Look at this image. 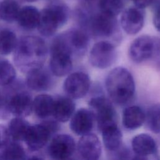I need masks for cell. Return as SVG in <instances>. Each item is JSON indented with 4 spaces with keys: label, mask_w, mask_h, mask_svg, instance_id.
I'll use <instances>...</instances> for the list:
<instances>
[{
    "label": "cell",
    "mask_w": 160,
    "mask_h": 160,
    "mask_svg": "<svg viewBox=\"0 0 160 160\" xmlns=\"http://www.w3.org/2000/svg\"><path fill=\"white\" fill-rule=\"evenodd\" d=\"M82 29L90 36L108 41L116 44L121 38L119 26L116 17L99 11L97 12H84L78 15Z\"/></svg>",
    "instance_id": "6da1fadb"
},
{
    "label": "cell",
    "mask_w": 160,
    "mask_h": 160,
    "mask_svg": "<svg viewBox=\"0 0 160 160\" xmlns=\"http://www.w3.org/2000/svg\"><path fill=\"white\" fill-rule=\"evenodd\" d=\"M14 51V61L16 66L21 71L28 73L42 67L48 49L43 39L30 36L21 38Z\"/></svg>",
    "instance_id": "7a4b0ae2"
},
{
    "label": "cell",
    "mask_w": 160,
    "mask_h": 160,
    "mask_svg": "<svg viewBox=\"0 0 160 160\" xmlns=\"http://www.w3.org/2000/svg\"><path fill=\"white\" fill-rule=\"evenodd\" d=\"M105 87L111 101L119 106L129 103L136 91L134 78L131 72L124 67H116L108 73Z\"/></svg>",
    "instance_id": "3957f363"
},
{
    "label": "cell",
    "mask_w": 160,
    "mask_h": 160,
    "mask_svg": "<svg viewBox=\"0 0 160 160\" xmlns=\"http://www.w3.org/2000/svg\"><path fill=\"white\" fill-rule=\"evenodd\" d=\"M69 16V8L64 2L54 1L40 12L38 31L44 36H51L67 22Z\"/></svg>",
    "instance_id": "277c9868"
},
{
    "label": "cell",
    "mask_w": 160,
    "mask_h": 160,
    "mask_svg": "<svg viewBox=\"0 0 160 160\" xmlns=\"http://www.w3.org/2000/svg\"><path fill=\"white\" fill-rule=\"evenodd\" d=\"M89 36L83 29L74 28L57 36L52 42L69 53L72 58H81L88 49Z\"/></svg>",
    "instance_id": "5b68a950"
},
{
    "label": "cell",
    "mask_w": 160,
    "mask_h": 160,
    "mask_svg": "<svg viewBox=\"0 0 160 160\" xmlns=\"http://www.w3.org/2000/svg\"><path fill=\"white\" fill-rule=\"evenodd\" d=\"M59 122L54 119H46L41 123L31 125L25 140L31 151H36L42 148L59 130Z\"/></svg>",
    "instance_id": "8992f818"
},
{
    "label": "cell",
    "mask_w": 160,
    "mask_h": 160,
    "mask_svg": "<svg viewBox=\"0 0 160 160\" xmlns=\"http://www.w3.org/2000/svg\"><path fill=\"white\" fill-rule=\"evenodd\" d=\"M88 104L99 131L107 126L118 124L117 113L111 99L103 95H97L89 99Z\"/></svg>",
    "instance_id": "52a82bcc"
},
{
    "label": "cell",
    "mask_w": 160,
    "mask_h": 160,
    "mask_svg": "<svg viewBox=\"0 0 160 160\" xmlns=\"http://www.w3.org/2000/svg\"><path fill=\"white\" fill-rule=\"evenodd\" d=\"M118 58L116 45L108 41H98L91 48L89 60L93 67L104 69L111 67Z\"/></svg>",
    "instance_id": "ba28073f"
},
{
    "label": "cell",
    "mask_w": 160,
    "mask_h": 160,
    "mask_svg": "<svg viewBox=\"0 0 160 160\" xmlns=\"http://www.w3.org/2000/svg\"><path fill=\"white\" fill-rule=\"evenodd\" d=\"M91 79L88 74L76 71L69 74L66 78L63 88L66 96L72 99L84 98L91 88Z\"/></svg>",
    "instance_id": "9c48e42d"
},
{
    "label": "cell",
    "mask_w": 160,
    "mask_h": 160,
    "mask_svg": "<svg viewBox=\"0 0 160 160\" xmlns=\"http://www.w3.org/2000/svg\"><path fill=\"white\" fill-rule=\"evenodd\" d=\"M156 47V38L142 35L134 39L129 49V56L135 63H141L152 59Z\"/></svg>",
    "instance_id": "30bf717a"
},
{
    "label": "cell",
    "mask_w": 160,
    "mask_h": 160,
    "mask_svg": "<svg viewBox=\"0 0 160 160\" xmlns=\"http://www.w3.org/2000/svg\"><path fill=\"white\" fill-rule=\"evenodd\" d=\"M74 138L67 134L54 135L48 147V153L53 160H64L70 158L76 150Z\"/></svg>",
    "instance_id": "8fae6325"
},
{
    "label": "cell",
    "mask_w": 160,
    "mask_h": 160,
    "mask_svg": "<svg viewBox=\"0 0 160 160\" xmlns=\"http://www.w3.org/2000/svg\"><path fill=\"white\" fill-rule=\"evenodd\" d=\"M96 120L90 109L82 108L74 112L70 119L69 127L76 135L82 136L91 132Z\"/></svg>",
    "instance_id": "7c38bea8"
},
{
    "label": "cell",
    "mask_w": 160,
    "mask_h": 160,
    "mask_svg": "<svg viewBox=\"0 0 160 160\" xmlns=\"http://www.w3.org/2000/svg\"><path fill=\"white\" fill-rule=\"evenodd\" d=\"M144 24L143 9L135 6L124 9L121 15L120 24L124 31L129 35L138 33Z\"/></svg>",
    "instance_id": "4fadbf2b"
},
{
    "label": "cell",
    "mask_w": 160,
    "mask_h": 160,
    "mask_svg": "<svg viewBox=\"0 0 160 160\" xmlns=\"http://www.w3.org/2000/svg\"><path fill=\"white\" fill-rule=\"evenodd\" d=\"M77 149L82 160H99L102 153L101 141L92 132L81 136Z\"/></svg>",
    "instance_id": "5bb4252c"
},
{
    "label": "cell",
    "mask_w": 160,
    "mask_h": 160,
    "mask_svg": "<svg viewBox=\"0 0 160 160\" xmlns=\"http://www.w3.org/2000/svg\"><path fill=\"white\" fill-rule=\"evenodd\" d=\"M7 102L10 113L15 117L24 118L30 115L32 111L33 101L26 91L14 93L10 98H7Z\"/></svg>",
    "instance_id": "9a60e30c"
},
{
    "label": "cell",
    "mask_w": 160,
    "mask_h": 160,
    "mask_svg": "<svg viewBox=\"0 0 160 160\" xmlns=\"http://www.w3.org/2000/svg\"><path fill=\"white\" fill-rule=\"evenodd\" d=\"M49 66L52 74L58 77L64 76L72 69V58L64 51L51 47Z\"/></svg>",
    "instance_id": "2e32d148"
},
{
    "label": "cell",
    "mask_w": 160,
    "mask_h": 160,
    "mask_svg": "<svg viewBox=\"0 0 160 160\" xmlns=\"http://www.w3.org/2000/svg\"><path fill=\"white\" fill-rule=\"evenodd\" d=\"M26 83L28 86L34 91H44L51 88L53 79L48 70L39 68L27 73Z\"/></svg>",
    "instance_id": "e0dca14e"
},
{
    "label": "cell",
    "mask_w": 160,
    "mask_h": 160,
    "mask_svg": "<svg viewBox=\"0 0 160 160\" xmlns=\"http://www.w3.org/2000/svg\"><path fill=\"white\" fill-rule=\"evenodd\" d=\"M75 109L76 104L72 99L67 96H58L54 98L52 116L59 122H65L71 118Z\"/></svg>",
    "instance_id": "ac0fdd59"
},
{
    "label": "cell",
    "mask_w": 160,
    "mask_h": 160,
    "mask_svg": "<svg viewBox=\"0 0 160 160\" xmlns=\"http://www.w3.org/2000/svg\"><path fill=\"white\" fill-rule=\"evenodd\" d=\"M131 147L134 153L142 156L156 154L158 147L154 139L146 133L135 136L131 140Z\"/></svg>",
    "instance_id": "d6986e66"
},
{
    "label": "cell",
    "mask_w": 160,
    "mask_h": 160,
    "mask_svg": "<svg viewBox=\"0 0 160 160\" xmlns=\"http://www.w3.org/2000/svg\"><path fill=\"white\" fill-rule=\"evenodd\" d=\"M145 112L138 106L126 107L122 114V124L128 130L140 128L145 122Z\"/></svg>",
    "instance_id": "ffe728a7"
},
{
    "label": "cell",
    "mask_w": 160,
    "mask_h": 160,
    "mask_svg": "<svg viewBox=\"0 0 160 160\" xmlns=\"http://www.w3.org/2000/svg\"><path fill=\"white\" fill-rule=\"evenodd\" d=\"M103 144L110 151L119 150L122 144V134L118 124L107 126L101 131Z\"/></svg>",
    "instance_id": "44dd1931"
},
{
    "label": "cell",
    "mask_w": 160,
    "mask_h": 160,
    "mask_svg": "<svg viewBox=\"0 0 160 160\" xmlns=\"http://www.w3.org/2000/svg\"><path fill=\"white\" fill-rule=\"evenodd\" d=\"M54 98L46 94L38 95L33 100L32 110L39 118L46 119L52 115Z\"/></svg>",
    "instance_id": "7402d4cb"
},
{
    "label": "cell",
    "mask_w": 160,
    "mask_h": 160,
    "mask_svg": "<svg viewBox=\"0 0 160 160\" xmlns=\"http://www.w3.org/2000/svg\"><path fill=\"white\" fill-rule=\"evenodd\" d=\"M31 126L29 122L24 118L15 117L9 121L7 128L10 138L19 142L25 141Z\"/></svg>",
    "instance_id": "603a6c76"
},
{
    "label": "cell",
    "mask_w": 160,
    "mask_h": 160,
    "mask_svg": "<svg viewBox=\"0 0 160 160\" xmlns=\"http://www.w3.org/2000/svg\"><path fill=\"white\" fill-rule=\"evenodd\" d=\"M40 12L32 6H26L20 9L17 19L18 24L25 29L31 30L38 26Z\"/></svg>",
    "instance_id": "cb8c5ba5"
},
{
    "label": "cell",
    "mask_w": 160,
    "mask_h": 160,
    "mask_svg": "<svg viewBox=\"0 0 160 160\" xmlns=\"http://www.w3.org/2000/svg\"><path fill=\"white\" fill-rule=\"evenodd\" d=\"M2 160H26V151L17 141H9L0 153Z\"/></svg>",
    "instance_id": "d4e9b609"
},
{
    "label": "cell",
    "mask_w": 160,
    "mask_h": 160,
    "mask_svg": "<svg viewBox=\"0 0 160 160\" xmlns=\"http://www.w3.org/2000/svg\"><path fill=\"white\" fill-rule=\"evenodd\" d=\"M20 8L16 0H3L0 3V18L12 22L17 20Z\"/></svg>",
    "instance_id": "484cf974"
},
{
    "label": "cell",
    "mask_w": 160,
    "mask_h": 160,
    "mask_svg": "<svg viewBox=\"0 0 160 160\" xmlns=\"http://www.w3.org/2000/svg\"><path fill=\"white\" fill-rule=\"evenodd\" d=\"M145 115V122L148 129L155 134H160V104L150 106Z\"/></svg>",
    "instance_id": "4316f807"
},
{
    "label": "cell",
    "mask_w": 160,
    "mask_h": 160,
    "mask_svg": "<svg viewBox=\"0 0 160 160\" xmlns=\"http://www.w3.org/2000/svg\"><path fill=\"white\" fill-rule=\"evenodd\" d=\"M18 41L16 34L11 30L0 31V54L8 55L14 51Z\"/></svg>",
    "instance_id": "83f0119b"
},
{
    "label": "cell",
    "mask_w": 160,
    "mask_h": 160,
    "mask_svg": "<svg viewBox=\"0 0 160 160\" xmlns=\"http://www.w3.org/2000/svg\"><path fill=\"white\" fill-rule=\"evenodd\" d=\"M98 7L101 12L116 17L122 12L123 0H99Z\"/></svg>",
    "instance_id": "f1b7e54d"
},
{
    "label": "cell",
    "mask_w": 160,
    "mask_h": 160,
    "mask_svg": "<svg viewBox=\"0 0 160 160\" xmlns=\"http://www.w3.org/2000/svg\"><path fill=\"white\" fill-rule=\"evenodd\" d=\"M16 71L14 66L6 60L0 61V85L6 86L15 79Z\"/></svg>",
    "instance_id": "f546056e"
},
{
    "label": "cell",
    "mask_w": 160,
    "mask_h": 160,
    "mask_svg": "<svg viewBox=\"0 0 160 160\" xmlns=\"http://www.w3.org/2000/svg\"><path fill=\"white\" fill-rule=\"evenodd\" d=\"M9 138L8 128L0 124V149H2L9 142Z\"/></svg>",
    "instance_id": "4dcf8cb0"
},
{
    "label": "cell",
    "mask_w": 160,
    "mask_h": 160,
    "mask_svg": "<svg viewBox=\"0 0 160 160\" xmlns=\"http://www.w3.org/2000/svg\"><path fill=\"white\" fill-rule=\"evenodd\" d=\"M134 6L139 9H144V8L152 4L154 0H132Z\"/></svg>",
    "instance_id": "1f68e13d"
},
{
    "label": "cell",
    "mask_w": 160,
    "mask_h": 160,
    "mask_svg": "<svg viewBox=\"0 0 160 160\" xmlns=\"http://www.w3.org/2000/svg\"><path fill=\"white\" fill-rule=\"evenodd\" d=\"M153 24L155 28L160 32V9L156 11L153 17Z\"/></svg>",
    "instance_id": "d6a6232c"
},
{
    "label": "cell",
    "mask_w": 160,
    "mask_h": 160,
    "mask_svg": "<svg viewBox=\"0 0 160 160\" xmlns=\"http://www.w3.org/2000/svg\"><path fill=\"white\" fill-rule=\"evenodd\" d=\"M151 6H152L154 12H155L156 11L160 9V0H154Z\"/></svg>",
    "instance_id": "836d02e7"
},
{
    "label": "cell",
    "mask_w": 160,
    "mask_h": 160,
    "mask_svg": "<svg viewBox=\"0 0 160 160\" xmlns=\"http://www.w3.org/2000/svg\"><path fill=\"white\" fill-rule=\"evenodd\" d=\"M129 160H149V159L146 156H142L135 154L131 157Z\"/></svg>",
    "instance_id": "e575fe53"
},
{
    "label": "cell",
    "mask_w": 160,
    "mask_h": 160,
    "mask_svg": "<svg viewBox=\"0 0 160 160\" xmlns=\"http://www.w3.org/2000/svg\"><path fill=\"white\" fill-rule=\"evenodd\" d=\"M27 160H44V159L43 158H42L41 157H39L38 156H31Z\"/></svg>",
    "instance_id": "d590c367"
},
{
    "label": "cell",
    "mask_w": 160,
    "mask_h": 160,
    "mask_svg": "<svg viewBox=\"0 0 160 160\" xmlns=\"http://www.w3.org/2000/svg\"><path fill=\"white\" fill-rule=\"evenodd\" d=\"M2 99H3V96L1 94V92H0V104L2 101Z\"/></svg>",
    "instance_id": "8d00e7d4"
},
{
    "label": "cell",
    "mask_w": 160,
    "mask_h": 160,
    "mask_svg": "<svg viewBox=\"0 0 160 160\" xmlns=\"http://www.w3.org/2000/svg\"><path fill=\"white\" fill-rule=\"evenodd\" d=\"M25 1H27V2H34V1H36L37 0H24Z\"/></svg>",
    "instance_id": "74e56055"
},
{
    "label": "cell",
    "mask_w": 160,
    "mask_h": 160,
    "mask_svg": "<svg viewBox=\"0 0 160 160\" xmlns=\"http://www.w3.org/2000/svg\"><path fill=\"white\" fill-rule=\"evenodd\" d=\"M64 160H74V159H73L71 158H68V159H64Z\"/></svg>",
    "instance_id": "f35d334b"
},
{
    "label": "cell",
    "mask_w": 160,
    "mask_h": 160,
    "mask_svg": "<svg viewBox=\"0 0 160 160\" xmlns=\"http://www.w3.org/2000/svg\"><path fill=\"white\" fill-rule=\"evenodd\" d=\"M0 160H2V157H1V154H0Z\"/></svg>",
    "instance_id": "ab89813d"
}]
</instances>
